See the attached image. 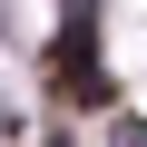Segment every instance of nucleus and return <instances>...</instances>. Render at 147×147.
<instances>
[{"label":"nucleus","mask_w":147,"mask_h":147,"mask_svg":"<svg viewBox=\"0 0 147 147\" xmlns=\"http://www.w3.org/2000/svg\"><path fill=\"white\" fill-rule=\"evenodd\" d=\"M59 88L79 108H98V20L88 10H69V30H59Z\"/></svg>","instance_id":"f257e3e1"}]
</instances>
